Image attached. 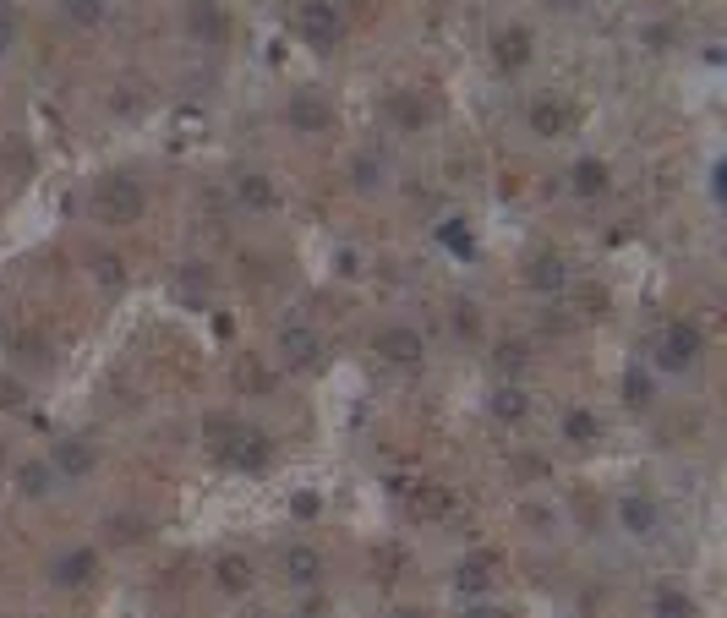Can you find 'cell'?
Instances as JSON below:
<instances>
[{"label":"cell","instance_id":"cell-18","mask_svg":"<svg viewBox=\"0 0 727 618\" xmlns=\"http://www.w3.org/2000/svg\"><path fill=\"white\" fill-rule=\"evenodd\" d=\"M531 290H564V258H558V252H542V258H531Z\"/></svg>","mask_w":727,"mask_h":618},{"label":"cell","instance_id":"cell-22","mask_svg":"<svg viewBox=\"0 0 727 618\" xmlns=\"http://www.w3.org/2000/svg\"><path fill=\"white\" fill-rule=\"evenodd\" d=\"M651 378H646V372H640V367H629L624 372V405H635V411H640V405H651Z\"/></svg>","mask_w":727,"mask_h":618},{"label":"cell","instance_id":"cell-8","mask_svg":"<svg viewBox=\"0 0 727 618\" xmlns=\"http://www.w3.org/2000/svg\"><path fill=\"white\" fill-rule=\"evenodd\" d=\"M618 520H624V531L635 536V542H651V536L662 531V509H656L651 498H640V493L618 498Z\"/></svg>","mask_w":727,"mask_h":618},{"label":"cell","instance_id":"cell-15","mask_svg":"<svg viewBox=\"0 0 727 618\" xmlns=\"http://www.w3.org/2000/svg\"><path fill=\"white\" fill-rule=\"evenodd\" d=\"M17 487H22V498H50L55 493V465L50 460H28L17 471Z\"/></svg>","mask_w":727,"mask_h":618},{"label":"cell","instance_id":"cell-25","mask_svg":"<svg viewBox=\"0 0 727 618\" xmlns=\"http://www.w3.org/2000/svg\"><path fill=\"white\" fill-rule=\"evenodd\" d=\"M61 11H66L72 22H82V28H88V22L104 17V0H61Z\"/></svg>","mask_w":727,"mask_h":618},{"label":"cell","instance_id":"cell-17","mask_svg":"<svg viewBox=\"0 0 727 618\" xmlns=\"http://www.w3.org/2000/svg\"><path fill=\"white\" fill-rule=\"evenodd\" d=\"M236 197L252 208V214H268V208L279 203V192L268 186V176H236Z\"/></svg>","mask_w":727,"mask_h":618},{"label":"cell","instance_id":"cell-10","mask_svg":"<svg viewBox=\"0 0 727 618\" xmlns=\"http://www.w3.org/2000/svg\"><path fill=\"white\" fill-rule=\"evenodd\" d=\"M285 580H290V586H318V580H323V553H318V547H307V542L290 547V553H285Z\"/></svg>","mask_w":727,"mask_h":618},{"label":"cell","instance_id":"cell-21","mask_svg":"<svg viewBox=\"0 0 727 618\" xmlns=\"http://www.w3.org/2000/svg\"><path fill=\"white\" fill-rule=\"evenodd\" d=\"M596 433H602L596 411H569V416H564V438H569V443H596Z\"/></svg>","mask_w":727,"mask_h":618},{"label":"cell","instance_id":"cell-29","mask_svg":"<svg viewBox=\"0 0 727 618\" xmlns=\"http://www.w3.org/2000/svg\"><path fill=\"white\" fill-rule=\"evenodd\" d=\"M656 613H667V618H678V613H695V602L684 597V591H662V597H656Z\"/></svg>","mask_w":727,"mask_h":618},{"label":"cell","instance_id":"cell-27","mask_svg":"<svg viewBox=\"0 0 727 618\" xmlns=\"http://www.w3.org/2000/svg\"><path fill=\"white\" fill-rule=\"evenodd\" d=\"M11 50H17V11L0 0V61H6Z\"/></svg>","mask_w":727,"mask_h":618},{"label":"cell","instance_id":"cell-16","mask_svg":"<svg viewBox=\"0 0 727 618\" xmlns=\"http://www.w3.org/2000/svg\"><path fill=\"white\" fill-rule=\"evenodd\" d=\"M569 186H574V197H602L607 192V165L602 159H580V165L569 170Z\"/></svg>","mask_w":727,"mask_h":618},{"label":"cell","instance_id":"cell-28","mask_svg":"<svg viewBox=\"0 0 727 618\" xmlns=\"http://www.w3.org/2000/svg\"><path fill=\"white\" fill-rule=\"evenodd\" d=\"M410 504H416L421 515H443V509H449V493H443V487H432V482H427V493H416V498H410Z\"/></svg>","mask_w":727,"mask_h":618},{"label":"cell","instance_id":"cell-35","mask_svg":"<svg viewBox=\"0 0 727 618\" xmlns=\"http://www.w3.org/2000/svg\"><path fill=\"white\" fill-rule=\"evenodd\" d=\"M553 6H564V11H574V6H585V0H553Z\"/></svg>","mask_w":727,"mask_h":618},{"label":"cell","instance_id":"cell-23","mask_svg":"<svg viewBox=\"0 0 727 618\" xmlns=\"http://www.w3.org/2000/svg\"><path fill=\"white\" fill-rule=\"evenodd\" d=\"M438 241H443V247H449V252H454V258H471V252H476V241H471V230H460V219H449V225H443V230H438Z\"/></svg>","mask_w":727,"mask_h":618},{"label":"cell","instance_id":"cell-11","mask_svg":"<svg viewBox=\"0 0 727 618\" xmlns=\"http://www.w3.org/2000/svg\"><path fill=\"white\" fill-rule=\"evenodd\" d=\"M492 55H498V66L520 72V66L531 61V33H525V28H498V33H492Z\"/></svg>","mask_w":727,"mask_h":618},{"label":"cell","instance_id":"cell-2","mask_svg":"<svg viewBox=\"0 0 727 618\" xmlns=\"http://www.w3.org/2000/svg\"><path fill=\"white\" fill-rule=\"evenodd\" d=\"M656 367L662 372H695L700 356H706V340H700L695 323H667L662 334H656Z\"/></svg>","mask_w":727,"mask_h":618},{"label":"cell","instance_id":"cell-9","mask_svg":"<svg viewBox=\"0 0 727 618\" xmlns=\"http://www.w3.org/2000/svg\"><path fill=\"white\" fill-rule=\"evenodd\" d=\"M279 351H285L290 367H301V372H312L323 361V345H318V334L312 329H285L279 334Z\"/></svg>","mask_w":727,"mask_h":618},{"label":"cell","instance_id":"cell-6","mask_svg":"<svg viewBox=\"0 0 727 618\" xmlns=\"http://www.w3.org/2000/svg\"><path fill=\"white\" fill-rule=\"evenodd\" d=\"M93 575H99V553L93 547H72V553H61L50 564V580L61 591H82V586H93Z\"/></svg>","mask_w":727,"mask_h":618},{"label":"cell","instance_id":"cell-32","mask_svg":"<svg viewBox=\"0 0 727 618\" xmlns=\"http://www.w3.org/2000/svg\"><path fill=\"white\" fill-rule=\"evenodd\" d=\"M454 329H460V334H476V329H482V312H476L471 301H460V307H454Z\"/></svg>","mask_w":727,"mask_h":618},{"label":"cell","instance_id":"cell-26","mask_svg":"<svg viewBox=\"0 0 727 618\" xmlns=\"http://www.w3.org/2000/svg\"><path fill=\"white\" fill-rule=\"evenodd\" d=\"M104 536H110V542H137V536H143V520H132V515H121V520H104Z\"/></svg>","mask_w":727,"mask_h":618},{"label":"cell","instance_id":"cell-33","mask_svg":"<svg viewBox=\"0 0 727 618\" xmlns=\"http://www.w3.org/2000/svg\"><path fill=\"white\" fill-rule=\"evenodd\" d=\"M498 361H503V367H525V345H520V340H509V345L498 351Z\"/></svg>","mask_w":727,"mask_h":618},{"label":"cell","instance_id":"cell-24","mask_svg":"<svg viewBox=\"0 0 727 618\" xmlns=\"http://www.w3.org/2000/svg\"><path fill=\"white\" fill-rule=\"evenodd\" d=\"M389 110L400 115V126H421V121H427V104L410 99V93H389Z\"/></svg>","mask_w":727,"mask_h":618},{"label":"cell","instance_id":"cell-30","mask_svg":"<svg viewBox=\"0 0 727 618\" xmlns=\"http://www.w3.org/2000/svg\"><path fill=\"white\" fill-rule=\"evenodd\" d=\"M93 274H99V285L104 290H121V258H93Z\"/></svg>","mask_w":727,"mask_h":618},{"label":"cell","instance_id":"cell-3","mask_svg":"<svg viewBox=\"0 0 727 618\" xmlns=\"http://www.w3.org/2000/svg\"><path fill=\"white\" fill-rule=\"evenodd\" d=\"M296 28H301V39H307L312 50H334V44L345 39V17H339L334 0H301Z\"/></svg>","mask_w":727,"mask_h":618},{"label":"cell","instance_id":"cell-14","mask_svg":"<svg viewBox=\"0 0 727 618\" xmlns=\"http://www.w3.org/2000/svg\"><path fill=\"white\" fill-rule=\"evenodd\" d=\"M214 580H219V591H230V597H246V591H252V564L236 558V553H225L214 564Z\"/></svg>","mask_w":727,"mask_h":618},{"label":"cell","instance_id":"cell-20","mask_svg":"<svg viewBox=\"0 0 727 618\" xmlns=\"http://www.w3.org/2000/svg\"><path fill=\"white\" fill-rule=\"evenodd\" d=\"M454 586L460 591H487L492 586V558H471V564L454 569Z\"/></svg>","mask_w":727,"mask_h":618},{"label":"cell","instance_id":"cell-36","mask_svg":"<svg viewBox=\"0 0 727 618\" xmlns=\"http://www.w3.org/2000/svg\"><path fill=\"white\" fill-rule=\"evenodd\" d=\"M0 460H6V454H0Z\"/></svg>","mask_w":727,"mask_h":618},{"label":"cell","instance_id":"cell-13","mask_svg":"<svg viewBox=\"0 0 727 618\" xmlns=\"http://www.w3.org/2000/svg\"><path fill=\"white\" fill-rule=\"evenodd\" d=\"M531 132H536V137H564V132H569V104H558V99H531Z\"/></svg>","mask_w":727,"mask_h":618},{"label":"cell","instance_id":"cell-34","mask_svg":"<svg viewBox=\"0 0 727 618\" xmlns=\"http://www.w3.org/2000/svg\"><path fill=\"white\" fill-rule=\"evenodd\" d=\"M0 405H17V383H6V378H0Z\"/></svg>","mask_w":727,"mask_h":618},{"label":"cell","instance_id":"cell-19","mask_svg":"<svg viewBox=\"0 0 727 618\" xmlns=\"http://www.w3.org/2000/svg\"><path fill=\"white\" fill-rule=\"evenodd\" d=\"M350 181H356L361 192H378L383 186V159L378 154H356L350 159Z\"/></svg>","mask_w":727,"mask_h":618},{"label":"cell","instance_id":"cell-31","mask_svg":"<svg viewBox=\"0 0 727 618\" xmlns=\"http://www.w3.org/2000/svg\"><path fill=\"white\" fill-rule=\"evenodd\" d=\"M492 411H498V416H525V394H520V389H498Z\"/></svg>","mask_w":727,"mask_h":618},{"label":"cell","instance_id":"cell-7","mask_svg":"<svg viewBox=\"0 0 727 618\" xmlns=\"http://www.w3.org/2000/svg\"><path fill=\"white\" fill-rule=\"evenodd\" d=\"M186 33L203 39V44H225V33H230L225 6H219V0H192V6H186Z\"/></svg>","mask_w":727,"mask_h":618},{"label":"cell","instance_id":"cell-4","mask_svg":"<svg viewBox=\"0 0 727 618\" xmlns=\"http://www.w3.org/2000/svg\"><path fill=\"white\" fill-rule=\"evenodd\" d=\"M372 351L389 361V367H416V361L427 356V340H421V329H410V323H383Z\"/></svg>","mask_w":727,"mask_h":618},{"label":"cell","instance_id":"cell-1","mask_svg":"<svg viewBox=\"0 0 727 618\" xmlns=\"http://www.w3.org/2000/svg\"><path fill=\"white\" fill-rule=\"evenodd\" d=\"M88 208H93L99 225H137L143 208H148V197H143V186H137L132 176H104V181H93Z\"/></svg>","mask_w":727,"mask_h":618},{"label":"cell","instance_id":"cell-5","mask_svg":"<svg viewBox=\"0 0 727 618\" xmlns=\"http://www.w3.org/2000/svg\"><path fill=\"white\" fill-rule=\"evenodd\" d=\"M285 121H290V132H301V137H323L328 126H334V104H328L323 93H290Z\"/></svg>","mask_w":727,"mask_h":618},{"label":"cell","instance_id":"cell-12","mask_svg":"<svg viewBox=\"0 0 727 618\" xmlns=\"http://www.w3.org/2000/svg\"><path fill=\"white\" fill-rule=\"evenodd\" d=\"M50 465H55V476H88L93 471V443L61 438V443H55V454H50Z\"/></svg>","mask_w":727,"mask_h":618}]
</instances>
